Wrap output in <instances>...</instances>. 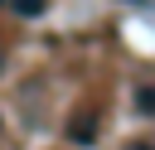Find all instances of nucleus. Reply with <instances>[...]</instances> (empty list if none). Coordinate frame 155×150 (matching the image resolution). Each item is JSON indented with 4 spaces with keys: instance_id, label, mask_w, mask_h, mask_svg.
<instances>
[{
    "instance_id": "1",
    "label": "nucleus",
    "mask_w": 155,
    "mask_h": 150,
    "mask_svg": "<svg viewBox=\"0 0 155 150\" xmlns=\"http://www.w3.org/2000/svg\"><path fill=\"white\" fill-rule=\"evenodd\" d=\"M136 111H140V116H155V82L136 92Z\"/></svg>"
},
{
    "instance_id": "2",
    "label": "nucleus",
    "mask_w": 155,
    "mask_h": 150,
    "mask_svg": "<svg viewBox=\"0 0 155 150\" xmlns=\"http://www.w3.org/2000/svg\"><path fill=\"white\" fill-rule=\"evenodd\" d=\"M10 5H15V15H24V19L44 15V0H10Z\"/></svg>"
},
{
    "instance_id": "3",
    "label": "nucleus",
    "mask_w": 155,
    "mask_h": 150,
    "mask_svg": "<svg viewBox=\"0 0 155 150\" xmlns=\"http://www.w3.org/2000/svg\"><path fill=\"white\" fill-rule=\"evenodd\" d=\"M126 150H155V145H145V140H136V145H126Z\"/></svg>"
},
{
    "instance_id": "4",
    "label": "nucleus",
    "mask_w": 155,
    "mask_h": 150,
    "mask_svg": "<svg viewBox=\"0 0 155 150\" xmlns=\"http://www.w3.org/2000/svg\"><path fill=\"white\" fill-rule=\"evenodd\" d=\"M0 63H5V48H0Z\"/></svg>"
},
{
    "instance_id": "5",
    "label": "nucleus",
    "mask_w": 155,
    "mask_h": 150,
    "mask_svg": "<svg viewBox=\"0 0 155 150\" xmlns=\"http://www.w3.org/2000/svg\"><path fill=\"white\" fill-rule=\"evenodd\" d=\"M0 5H5V0H0Z\"/></svg>"
}]
</instances>
